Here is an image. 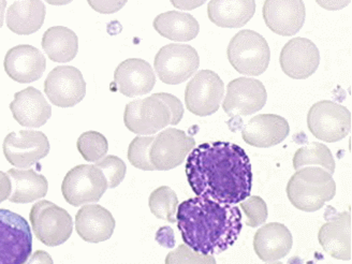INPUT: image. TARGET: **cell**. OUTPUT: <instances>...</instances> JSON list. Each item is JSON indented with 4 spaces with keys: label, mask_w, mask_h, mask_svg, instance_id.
I'll return each instance as SVG.
<instances>
[{
    "label": "cell",
    "mask_w": 352,
    "mask_h": 264,
    "mask_svg": "<svg viewBox=\"0 0 352 264\" xmlns=\"http://www.w3.org/2000/svg\"><path fill=\"white\" fill-rule=\"evenodd\" d=\"M148 206L153 215L157 218L169 223H176L179 199L173 189L168 186L155 189L149 196Z\"/></svg>",
    "instance_id": "cell-31"
},
{
    "label": "cell",
    "mask_w": 352,
    "mask_h": 264,
    "mask_svg": "<svg viewBox=\"0 0 352 264\" xmlns=\"http://www.w3.org/2000/svg\"><path fill=\"white\" fill-rule=\"evenodd\" d=\"M228 60L239 74L261 76L269 68L271 51L267 40L254 30H242L231 39Z\"/></svg>",
    "instance_id": "cell-5"
},
{
    "label": "cell",
    "mask_w": 352,
    "mask_h": 264,
    "mask_svg": "<svg viewBox=\"0 0 352 264\" xmlns=\"http://www.w3.org/2000/svg\"><path fill=\"white\" fill-rule=\"evenodd\" d=\"M292 235L283 223H271L258 229L254 250L264 262H275L286 257L292 248Z\"/></svg>",
    "instance_id": "cell-24"
},
{
    "label": "cell",
    "mask_w": 352,
    "mask_h": 264,
    "mask_svg": "<svg viewBox=\"0 0 352 264\" xmlns=\"http://www.w3.org/2000/svg\"><path fill=\"white\" fill-rule=\"evenodd\" d=\"M47 9L41 0H16L6 16L7 28L20 36H30L43 26Z\"/></svg>",
    "instance_id": "cell-25"
},
{
    "label": "cell",
    "mask_w": 352,
    "mask_h": 264,
    "mask_svg": "<svg viewBox=\"0 0 352 264\" xmlns=\"http://www.w3.org/2000/svg\"><path fill=\"white\" fill-rule=\"evenodd\" d=\"M44 93L59 108H72L86 95V82L82 72L72 66H58L44 82Z\"/></svg>",
    "instance_id": "cell-13"
},
{
    "label": "cell",
    "mask_w": 352,
    "mask_h": 264,
    "mask_svg": "<svg viewBox=\"0 0 352 264\" xmlns=\"http://www.w3.org/2000/svg\"><path fill=\"white\" fill-rule=\"evenodd\" d=\"M166 264H217L215 258L208 254L193 252L187 245H179L173 252L168 254Z\"/></svg>",
    "instance_id": "cell-36"
},
{
    "label": "cell",
    "mask_w": 352,
    "mask_h": 264,
    "mask_svg": "<svg viewBox=\"0 0 352 264\" xmlns=\"http://www.w3.org/2000/svg\"><path fill=\"white\" fill-rule=\"evenodd\" d=\"M189 185L197 197L235 206L250 196L252 168L240 145L204 143L189 153L186 162Z\"/></svg>",
    "instance_id": "cell-1"
},
{
    "label": "cell",
    "mask_w": 352,
    "mask_h": 264,
    "mask_svg": "<svg viewBox=\"0 0 352 264\" xmlns=\"http://www.w3.org/2000/svg\"><path fill=\"white\" fill-rule=\"evenodd\" d=\"M279 63L289 78L305 80L317 72L320 64V53L311 40L294 38L281 50Z\"/></svg>",
    "instance_id": "cell-16"
},
{
    "label": "cell",
    "mask_w": 352,
    "mask_h": 264,
    "mask_svg": "<svg viewBox=\"0 0 352 264\" xmlns=\"http://www.w3.org/2000/svg\"><path fill=\"white\" fill-rule=\"evenodd\" d=\"M24 264H54L51 256L44 250H37L32 254V257L28 258V261Z\"/></svg>",
    "instance_id": "cell-41"
},
{
    "label": "cell",
    "mask_w": 352,
    "mask_h": 264,
    "mask_svg": "<svg viewBox=\"0 0 352 264\" xmlns=\"http://www.w3.org/2000/svg\"><path fill=\"white\" fill-rule=\"evenodd\" d=\"M116 219L107 208L99 204H88L78 210L76 216V230L82 240L88 243H101L112 237Z\"/></svg>",
    "instance_id": "cell-23"
},
{
    "label": "cell",
    "mask_w": 352,
    "mask_h": 264,
    "mask_svg": "<svg viewBox=\"0 0 352 264\" xmlns=\"http://www.w3.org/2000/svg\"><path fill=\"white\" fill-rule=\"evenodd\" d=\"M128 0H87L89 7L101 14H113L125 7Z\"/></svg>",
    "instance_id": "cell-37"
},
{
    "label": "cell",
    "mask_w": 352,
    "mask_h": 264,
    "mask_svg": "<svg viewBox=\"0 0 352 264\" xmlns=\"http://www.w3.org/2000/svg\"><path fill=\"white\" fill-rule=\"evenodd\" d=\"M256 12L254 0H210L208 15L210 22L221 28H240Z\"/></svg>",
    "instance_id": "cell-26"
},
{
    "label": "cell",
    "mask_w": 352,
    "mask_h": 264,
    "mask_svg": "<svg viewBox=\"0 0 352 264\" xmlns=\"http://www.w3.org/2000/svg\"><path fill=\"white\" fill-rule=\"evenodd\" d=\"M170 1L176 9L185 11L195 10L206 3V0H170Z\"/></svg>",
    "instance_id": "cell-39"
},
{
    "label": "cell",
    "mask_w": 352,
    "mask_h": 264,
    "mask_svg": "<svg viewBox=\"0 0 352 264\" xmlns=\"http://www.w3.org/2000/svg\"><path fill=\"white\" fill-rule=\"evenodd\" d=\"M3 68L13 81L21 84L32 83L43 76L47 60L37 47L30 44H21L7 52Z\"/></svg>",
    "instance_id": "cell-18"
},
{
    "label": "cell",
    "mask_w": 352,
    "mask_h": 264,
    "mask_svg": "<svg viewBox=\"0 0 352 264\" xmlns=\"http://www.w3.org/2000/svg\"><path fill=\"white\" fill-rule=\"evenodd\" d=\"M225 94V84L216 72L201 70L191 78L185 91V103L189 112L197 116L217 112Z\"/></svg>",
    "instance_id": "cell-11"
},
{
    "label": "cell",
    "mask_w": 352,
    "mask_h": 264,
    "mask_svg": "<svg viewBox=\"0 0 352 264\" xmlns=\"http://www.w3.org/2000/svg\"><path fill=\"white\" fill-rule=\"evenodd\" d=\"M30 219L36 237L49 248L66 243L74 230L70 214L47 200L39 201L32 206Z\"/></svg>",
    "instance_id": "cell-7"
},
{
    "label": "cell",
    "mask_w": 352,
    "mask_h": 264,
    "mask_svg": "<svg viewBox=\"0 0 352 264\" xmlns=\"http://www.w3.org/2000/svg\"><path fill=\"white\" fill-rule=\"evenodd\" d=\"M156 84L154 70L146 60L129 58L118 65L114 72L118 91L126 97H138L151 93Z\"/></svg>",
    "instance_id": "cell-19"
},
{
    "label": "cell",
    "mask_w": 352,
    "mask_h": 264,
    "mask_svg": "<svg viewBox=\"0 0 352 264\" xmlns=\"http://www.w3.org/2000/svg\"><path fill=\"white\" fill-rule=\"evenodd\" d=\"M200 57L188 44L164 45L155 56L154 67L160 80L169 85L187 81L198 70Z\"/></svg>",
    "instance_id": "cell-10"
},
{
    "label": "cell",
    "mask_w": 352,
    "mask_h": 264,
    "mask_svg": "<svg viewBox=\"0 0 352 264\" xmlns=\"http://www.w3.org/2000/svg\"><path fill=\"white\" fill-rule=\"evenodd\" d=\"M351 214L342 212L320 228L318 240L323 250L338 260H351Z\"/></svg>",
    "instance_id": "cell-22"
},
{
    "label": "cell",
    "mask_w": 352,
    "mask_h": 264,
    "mask_svg": "<svg viewBox=\"0 0 352 264\" xmlns=\"http://www.w3.org/2000/svg\"><path fill=\"white\" fill-rule=\"evenodd\" d=\"M290 132L288 122L276 114L254 116L242 129L245 143L250 146L269 148L278 145Z\"/></svg>",
    "instance_id": "cell-20"
},
{
    "label": "cell",
    "mask_w": 352,
    "mask_h": 264,
    "mask_svg": "<svg viewBox=\"0 0 352 264\" xmlns=\"http://www.w3.org/2000/svg\"><path fill=\"white\" fill-rule=\"evenodd\" d=\"M76 147L86 162H97L108 153L109 143L100 132L86 131L78 138Z\"/></svg>",
    "instance_id": "cell-32"
},
{
    "label": "cell",
    "mask_w": 352,
    "mask_h": 264,
    "mask_svg": "<svg viewBox=\"0 0 352 264\" xmlns=\"http://www.w3.org/2000/svg\"><path fill=\"white\" fill-rule=\"evenodd\" d=\"M3 151L9 164L17 169H28L49 155V139L34 130L10 132L5 138Z\"/></svg>",
    "instance_id": "cell-12"
},
{
    "label": "cell",
    "mask_w": 352,
    "mask_h": 264,
    "mask_svg": "<svg viewBox=\"0 0 352 264\" xmlns=\"http://www.w3.org/2000/svg\"><path fill=\"white\" fill-rule=\"evenodd\" d=\"M184 116V107L171 94H154L126 105L124 122L135 135H155L168 125H179Z\"/></svg>",
    "instance_id": "cell-3"
},
{
    "label": "cell",
    "mask_w": 352,
    "mask_h": 264,
    "mask_svg": "<svg viewBox=\"0 0 352 264\" xmlns=\"http://www.w3.org/2000/svg\"><path fill=\"white\" fill-rule=\"evenodd\" d=\"M267 89L256 78H235L227 86L223 109L230 118L252 116L267 103Z\"/></svg>",
    "instance_id": "cell-15"
},
{
    "label": "cell",
    "mask_w": 352,
    "mask_h": 264,
    "mask_svg": "<svg viewBox=\"0 0 352 264\" xmlns=\"http://www.w3.org/2000/svg\"><path fill=\"white\" fill-rule=\"evenodd\" d=\"M269 264H284V263H280V262H275V263H269Z\"/></svg>",
    "instance_id": "cell-44"
},
{
    "label": "cell",
    "mask_w": 352,
    "mask_h": 264,
    "mask_svg": "<svg viewBox=\"0 0 352 264\" xmlns=\"http://www.w3.org/2000/svg\"><path fill=\"white\" fill-rule=\"evenodd\" d=\"M241 208L246 216V226L257 228L267 219V206L263 199L258 196L248 197L241 202Z\"/></svg>",
    "instance_id": "cell-35"
},
{
    "label": "cell",
    "mask_w": 352,
    "mask_h": 264,
    "mask_svg": "<svg viewBox=\"0 0 352 264\" xmlns=\"http://www.w3.org/2000/svg\"><path fill=\"white\" fill-rule=\"evenodd\" d=\"M6 7H7V1L6 0H0V28H3Z\"/></svg>",
    "instance_id": "cell-42"
},
{
    "label": "cell",
    "mask_w": 352,
    "mask_h": 264,
    "mask_svg": "<svg viewBox=\"0 0 352 264\" xmlns=\"http://www.w3.org/2000/svg\"><path fill=\"white\" fill-rule=\"evenodd\" d=\"M351 113L330 100L315 103L308 112L307 126L314 137L324 142H338L351 131Z\"/></svg>",
    "instance_id": "cell-8"
},
{
    "label": "cell",
    "mask_w": 352,
    "mask_h": 264,
    "mask_svg": "<svg viewBox=\"0 0 352 264\" xmlns=\"http://www.w3.org/2000/svg\"><path fill=\"white\" fill-rule=\"evenodd\" d=\"M176 221L185 245L208 256L230 248L243 227L240 208L206 197L188 199L179 204Z\"/></svg>",
    "instance_id": "cell-2"
},
{
    "label": "cell",
    "mask_w": 352,
    "mask_h": 264,
    "mask_svg": "<svg viewBox=\"0 0 352 264\" xmlns=\"http://www.w3.org/2000/svg\"><path fill=\"white\" fill-rule=\"evenodd\" d=\"M32 252V233L28 220L0 208V264H24Z\"/></svg>",
    "instance_id": "cell-6"
},
{
    "label": "cell",
    "mask_w": 352,
    "mask_h": 264,
    "mask_svg": "<svg viewBox=\"0 0 352 264\" xmlns=\"http://www.w3.org/2000/svg\"><path fill=\"white\" fill-rule=\"evenodd\" d=\"M95 166L104 174L105 179L108 182V188H116L125 179L127 166L118 157L112 155L103 157L102 160L96 162Z\"/></svg>",
    "instance_id": "cell-34"
},
{
    "label": "cell",
    "mask_w": 352,
    "mask_h": 264,
    "mask_svg": "<svg viewBox=\"0 0 352 264\" xmlns=\"http://www.w3.org/2000/svg\"><path fill=\"white\" fill-rule=\"evenodd\" d=\"M195 145V139L183 130L174 128L164 130L153 141L149 152L151 162L158 171L174 169L185 162Z\"/></svg>",
    "instance_id": "cell-14"
},
{
    "label": "cell",
    "mask_w": 352,
    "mask_h": 264,
    "mask_svg": "<svg viewBox=\"0 0 352 264\" xmlns=\"http://www.w3.org/2000/svg\"><path fill=\"white\" fill-rule=\"evenodd\" d=\"M308 166H319L332 175L336 171V162L332 153L322 143H311L296 151L294 156V169L300 170Z\"/></svg>",
    "instance_id": "cell-30"
},
{
    "label": "cell",
    "mask_w": 352,
    "mask_h": 264,
    "mask_svg": "<svg viewBox=\"0 0 352 264\" xmlns=\"http://www.w3.org/2000/svg\"><path fill=\"white\" fill-rule=\"evenodd\" d=\"M7 174L11 181L9 200L13 204H32L47 196L49 183L45 176L36 173L32 169H10Z\"/></svg>",
    "instance_id": "cell-27"
},
{
    "label": "cell",
    "mask_w": 352,
    "mask_h": 264,
    "mask_svg": "<svg viewBox=\"0 0 352 264\" xmlns=\"http://www.w3.org/2000/svg\"><path fill=\"white\" fill-rule=\"evenodd\" d=\"M11 195V181L7 173L0 171V204L8 200Z\"/></svg>",
    "instance_id": "cell-40"
},
{
    "label": "cell",
    "mask_w": 352,
    "mask_h": 264,
    "mask_svg": "<svg viewBox=\"0 0 352 264\" xmlns=\"http://www.w3.org/2000/svg\"><path fill=\"white\" fill-rule=\"evenodd\" d=\"M45 1L52 6H66L72 3L74 0H45Z\"/></svg>",
    "instance_id": "cell-43"
},
{
    "label": "cell",
    "mask_w": 352,
    "mask_h": 264,
    "mask_svg": "<svg viewBox=\"0 0 352 264\" xmlns=\"http://www.w3.org/2000/svg\"><path fill=\"white\" fill-rule=\"evenodd\" d=\"M262 12L267 28L284 37L298 34L305 22L303 0H265Z\"/></svg>",
    "instance_id": "cell-17"
},
{
    "label": "cell",
    "mask_w": 352,
    "mask_h": 264,
    "mask_svg": "<svg viewBox=\"0 0 352 264\" xmlns=\"http://www.w3.org/2000/svg\"><path fill=\"white\" fill-rule=\"evenodd\" d=\"M108 189V182L100 169L91 164L74 166L65 176L61 192L72 206L96 204Z\"/></svg>",
    "instance_id": "cell-9"
},
{
    "label": "cell",
    "mask_w": 352,
    "mask_h": 264,
    "mask_svg": "<svg viewBox=\"0 0 352 264\" xmlns=\"http://www.w3.org/2000/svg\"><path fill=\"white\" fill-rule=\"evenodd\" d=\"M10 110L14 120L23 127H42L52 116L51 105L41 91L32 86L14 94Z\"/></svg>",
    "instance_id": "cell-21"
},
{
    "label": "cell",
    "mask_w": 352,
    "mask_h": 264,
    "mask_svg": "<svg viewBox=\"0 0 352 264\" xmlns=\"http://www.w3.org/2000/svg\"><path fill=\"white\" fill-rule=\"evenodd\" d=\"M322 9L328 11L342 10L351 3V0H316Z\"/></svg>",
    "instance_id": "cell-38"
},
{
    "label": "cell",
    "mask_w": 352,
    "mask_h": 264,
    "mask_svg": "<svg viewBox=\"0 0 352 264\" xmlns=\"http://www.w3.org/2000/svg\"><path fill=\"white\" fill-rule=\"evenodd\" d=\"M336 184L332 174L317 166L296 170L287 185V195L298 210L313 213L336 197Z\"/></svg>",
    "instance_id": "cell-4"
},
{
    "label": "cell",
    "mask_w": 352,
    "mask_h": 264,
    "mask_svg": "<svg viewBox=\"0 0 352 264\" xmlns=\"http://www.w3.org/2000/svg\"><path fill=\"white\" fill-rule=\"evenodd\" d=\"M42 47L51 60L69 63L78 52V38L76 32L65 26H53L44 32Z\"/></svg>",
    "instance_id": "cell-29"
},
{
    "label": "cell",
    "mask_w": 352,
    "mask_h": 264,
    "mask_svg": "<svg viewBox=\"0 0 352 264\" xmlns=\"http://www.w3.org/2000/svg\"><path fill=\"white\" fill-rule=\"evenodd\" d=\"M153 26L162 37L176 42L191 41L200 32V25L192 15L179 11L162 13L155 19Z\"/></svg>",
    "instance_id": "cell-28"
},
{
    "label": "cell",
    "mask_w": 352,
    "mask_h": 264,
    "mask_svg": "<svg viewBox=\"0 0 352 264\" xmlns=\"http://www.w3.org/2000/svg\"><path fill=\"white\" fill-rule=\"evenodd\" d=\"M155 137H140L135 138L130 143L128 148V160L132 166L137 169L143 171H155V168L151 162L149 152L152 146Z\"/></svg>",
    "instance_id": "cell-33"
}]
</instances>
